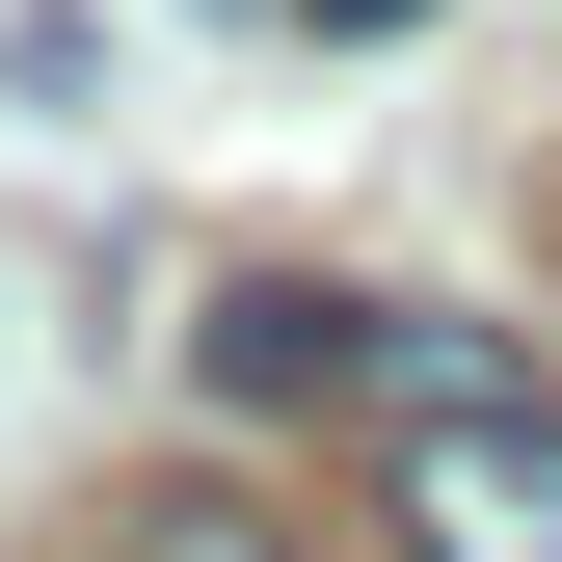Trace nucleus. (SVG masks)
<instances>
[{
	"label": "nucleus",
	"mask_w": 562,
	"mask_h": 562,
	"mask_svg": "<svg viewBox=\"0 0 562 562\" xmlns=\"http://www.w3.org/2000/svg\"><path fill=\"white\" fill-rule=\"evenodd\" d=\"M375 536L402 562H562V375L402 402V429H375Z\"/></svg>",
	"instance_id": "f257e3e1"
},
{
	"label": "nucleus",
	"mask_w": 562,
	"mask_h": 562,
	"mask_svg": "<svg viewBox=\"0 0 562 562\" xmlns=\"http://www.w3.org/2000/svg\"><path fill=\"white\" fill-rule=\"evenodd\" d=\"M188 375H215L241 429H322V402H375V295H322V268H241V295L188 322Z\"/></svg>",
	"instance_id": "f03ea898"
},
{
	"label": "nucleus",
	"mask_w": 562,
	"mask_h": 562,
	"mask_svg": "<svg viewBox=\"0 0 562 562\" xmlns=\"http://www.w3.org/2000/svg\"><path fill=\"white\" fill-rule=\"evenodd\" d=\"M0 108H54V134H108V27H81V0H0Z\"/></svg>",
	"instance_id": "7ed1b4c3"
},
{
	"label": "nucleus",
	"mask_w": 562,
	"mask_h": 562,
	"mask_svg": "<svg viewBox=\"0 0 562 562\" xmlns=\"http://www.w3.org/2000/svg\"><path fill=\"white\" fill-rule=\"evenodd\" d=\"M108 562H295V536H268V509H215V482H188V509H134Z\"/></svg>",
	"instance_id": "20e7f679"
},
{
	"label": "nucleus",
	"mask_w": 562,
	"mask_h": 562,
	"mask_svg": "<svg viewBox=\"0 0 562 562\" xmlns=\"http://www.w3.org/2000/svg\"><path fill=\"white\" fill-rule=\"evenodd\" d=\"M322 27H348V54H402V27H429V0H322Z\"/></svg>",
	"instance_id": "39448f33"
}]
</instances>
